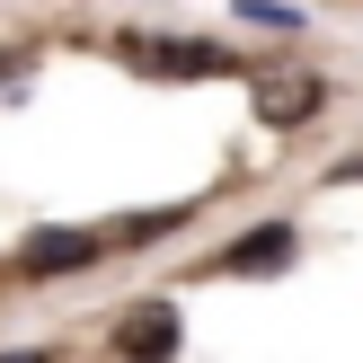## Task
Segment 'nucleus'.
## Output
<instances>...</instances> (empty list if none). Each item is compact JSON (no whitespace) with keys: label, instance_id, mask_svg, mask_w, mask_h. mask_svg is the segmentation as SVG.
Here are the masks:
<instances>
[{"label":"nucleus","instance_id":"obj_1","mask_svg":"<svg viewBox=\"0 0 363 363\" xmlns=\"http://www.w3.org/2000/svg\"><path fill=\"white\" fill-rule=\"evenodd\" d=\"M257 116H266V133H301V124L328 106V89H319V71H301V62H266L257 80Z\"/></svg>","mask_w":363,"mask_h":363},{"label":"nucleus","instance_id":"obj_2","mask_svg":"<svg viewBox=\"0 0 363 363\" xmlns=\"http://www.w3.org/2000/svg\"><path fill=\"white\" fill-rule=\"evenodd\" d=\"M133 62H142V71H160V80H213V71H240L222 45H204V35H177V45L133 35Z\"/></svg>","mask_w":363,"mask_h":363},{"label":"nucleus","instance_id":"obj_3","mask_svg":"<svg viewBox=\"0 0 363 363\" xmlns=\"http://www.w3.org/2000/svg\"><path fill=\"white\" fill-rule=\"evenodd\" d=\"M98 257H106V230H35L18 248V275H80Z\"/></svg>","mask_w":363,"mask_h":363},{"label":"nucleus","instance_id":"obj_4","mask_svg":"<svg viewBox=\"0 0 363 363\" xmlns=\"http://www.w3.org/2000/svg\"><path fill=\"white\" fill-rule=\"evenodd\" d=\"M177 301H142V311H124V328H116V354L124 363H169L177 354Z\"/></svg>","mask_w":363,"mask_h":363},{"label":"nucleus","instance_id":"obj_5","mask_svg":"<svg viewBox=\"0 0 363 363\" xmlns=\"http://www.w3.org/2000/svg\"><path fill=\"white\" fill-rule=\"evenodd\" d=\"M284 257H293V222H266V230H248V240H230V248H222L230 275H275Z\"/></svg>","mask_w":363,"mask_h":363},{"label":"nucleus","instance_id":"obj_6","mask_svg":"<svg viewBox=\"0 0 363 363\" xmlns=\"http://www.w3.org/2000/svg\"><path fill=\"white\" fill-rule=\"evenodd\" d=\"M0 363H53V354L45 346H18V354H0Z\"/></svg>","mask_w":363,"mask_h":363}]
</instances>
